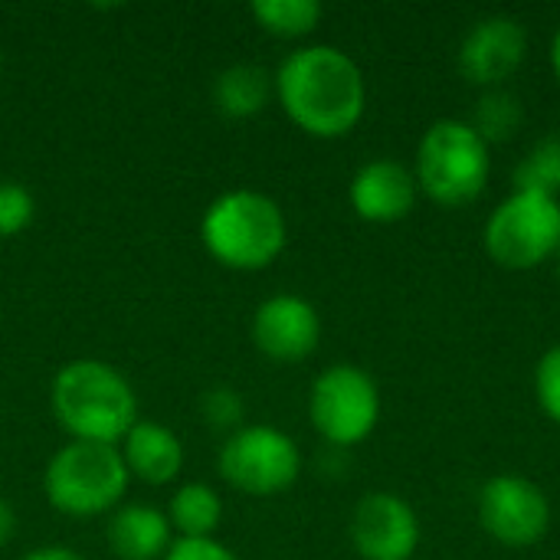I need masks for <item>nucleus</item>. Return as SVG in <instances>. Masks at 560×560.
<instances>
[{"instance_id":"obj_1","label":"nucleus","mask_w":560,"mask_h":560,"mask_svg":"<svg viewBox=\"0 0 560 560\" xmlns=\"http://www.w3.org/2000/svg\"><path fill=\"white\" fill-rule=\"evenodd\" d=\"M272 82L289 121L312 138H345L364 118V72L338 46L315 43L289 52Z\"/></svg>"},{"instance_id":"obj_2","label":"nucleus","mask_w":560,"mask_h":560,"mask_svg":"<svg viewBox=\"0 0 560 560\" xmlns=\"http://www.w3.org/2000/svg\"><path fill=\"white\" fill-rule=\"evenodd\" d=\"M49 407L69 440L118 446L138 423V397L128 377L98 358L66 361L49 387Z\"/></svg>"},{"instance_id":"obj_3","label":"nucleus","mask_w":560,"mask_h":560,"mask_svg":"<svg viewBox=\"0 0 560 560\" xmlns=\"http://www.w3.org/2000/svg\"><path fill=\"white\" fill-rule=\"evenodd\" d=\"M200 243L220 266L259 272L282 256L289 243V223L269 194L240 187L210 200L200 217Z\"/></svg>"},{"instance_id":"obj_4","label":"nucleus","mask_w":560,"mask_h":560,"mask_svg":"<svg viewBox=\"0 0 560 560\" xmlns=\"http://www.w3.org/2000/svg\"><path fill=\"white\" fill-rule=\"evenodd\" d=\"M131 472L118 446L69 440L43 469L46 502L69 518H98L125 505Z\"/></svg>"},{"instance_id":"obj_5","label":"nucleus","mask_w":560,"mask_h":560,"mask_svg":"<svg viewBox=\"0 0 560 560\" xmlns=\"http://www.w3.org/2000/svg\"><path fill=\"white\" fill-rule=\"evenodd\" d=\"M492 174L489 144L472 131L469 121L440 118L433 121L417 148V187L440 207H466L482 197Z\"/></svg>"},{"instance_id":"obj_6","label":"nucleus","mask_w":560,"mask_h":560,"mask_svg":"<svg viewBox=\"0 0 560 560\" xmlns=\"http://www.w3.org/2000/svg\"><path fill=\"white\" fill-rule=\"evenodd\" d=\"M492 262L528 272L560 253V200L538 190H512L489 217L482 233Z\"/></svg>"},{"instance_id":"obj_7","label":"nucleus","mask_w":560,"mask_h":560,"mask_svg":"<svg viewBox=\"0 0 560 560\" xmlns=\"http://www.w3.org/2000/svg\"><path fill=\"white\" fill-rule=\"evenodd\" d=\"M220 476L230 489L269 499L289 492L302 476V453L289 433L269 423H243L220 446Z\"/></svg>"},{"instance_id":"obj_8","label":"nucleus","mask_w":560,"mask_h":560,"mask_svg":"<svg viewBox=\"0 0 560 560\" xmlns=\"http://www.w3.org/2000/svg\"><path fill=\"white\" fill-rule=\"evenodd\" d=\"M308 420L331 446L364 443L381 420V390L358 364L325 368L308 390Z\"/></svg>"},{"instance_id":"obj_9","label":"nucleus","mask_w":560,"mask_h":560,"mask_svg":"<svg viewBox=\"0 0 560 560\" xmlns=\"http://www.w3.org/2000/svg\"><path fill=\"white\" fill-rule=\"evenodd\" d=\"M479 525L505 548H532L551 528L548 495L525 476H492L479 492Z\"/></svg>"},{"instance_id":"obj_10","label":"nucleus","mask_w":560,"mask_h":560,"mask_svg":"<svg viewBox=\"0 0 560 560\" xmlns=\"http://www.w3.org/2000/svg\"><path fill=\"white\" fill-rule=\"evenodd\" d=\"M351 545L364 560H410L420 545V518L397 492H368L351 515Z\"/></svg>"},{"instance_id":"obj_11","label":"nucleus","mask_w":560,"mask_h":560,"mask_svg":"<svg viewBox=\"0 0 560 560\" xmlns=\"http://www.w3.org/2000/svg\"><path fill=\"white\" fill-rule=\"evenodd\" d=\"M249 335L256 351L266 354L269 361L299 364L315 354L322 341V318L308 299L282 292L259 302V308L253 312Z\"/></svg>"},{"instance_id":"obj_12","label":"nucleus","mask_w":560,"mask_h":560,"mask_svg":"<svg viewBox=\"0 0 560 560\" xmlns=\"http://www.w3.org/2000/svg\"><path fill=\"white\" fill-rule=\"evenodd\" d=\"M528 52V33L515 16L479 20L459 46V72L482 89H499L518 72Z\"/></svg>"},{"instance_id":"obj_13","label":"nucleus","mask_w":560,"mask_h":560,"mask_svg":"<svg viewBox=\"0 0 560 560\" xmlns=\"http://www.w3.org/2000/svg\"><path fill=\"white\" fill-rule=\"evenodd\" d=\"M417 177L407 164L394 161V158H377L371 164H364L348 187V200L351 210L368 220V223H400L413 213L417 207Z\"/></svg>"},{"instance_id":"obj_14","label":"nucleus","mask_w":560,"mask_h":560,"mask_svg":"<svg viewBox=\"0 0 560 560\" xmlns=\"http://www.w3.org/2000/svg\"><path fill=\"white\" fill-rule=\"evenodd\" d=\"M118 453H121L131 479H138L144 486L177 482V476L184 472V463H187L180 436L171 427L154 423V420H138L118 443Z\"/></svg>"},{"instance_id":"obj_15","label":"nucleus","mask_w":560,"mask_h":560,"mask_svg":"<svg viewBox=\"0 0 560 560\" xmlns=\"http://www.w3.org/2000/svg\"><path fill=\"white\" fill-rule=\"evenodd\" d=\"M108 548L118 560H164L174 545L171 522L154 505H118L105 528Z\"/></svg>"},{"instance_id":"obj_16","label":"nucleus","mask_w":560,"mask_h":560,"mask_svg":"<svg viewBox=\"0 0 560 560\" xmlns=\"http://www.w3.org/2000/svg\"><path fill=\"white\" fill-rule=\"evenodd\" d=\"M276 95L272 75L256 62H233L213 79V105L226 118H253Z\"/></svg>"},{"instance_id":"obj_17","label":"nucleus","mask_w":560,"mask_h":560,"mask_svg":"<svg viewBox=\"0 0 560 560\" xmlns=\"http://www.w3.org/2000/svg\"><path fill=\"white\" fill-rule=\"evenodd\" d=\"M164 515L177 538H213L223 522V499L207 482H184L174 489Z\"/></svg>"},{"instance_id":"obj_18","label":"nucleus","mask_w":560,"mask_h":560,"mask_svg":"<svg viewBox=\"0 0 560 560\" xmlns=\"http://www.w3.org/2000/svg\"><path fill=\"white\" fill-rule=\"evenodd\" d=\"M249 13L259 30L279 39H302L318 30L325 10L318 0H253Z\"/></svg>"},{"instance_id":"obj_19","label":"nucleus","mask_w":560,"mask_h":560,"mask_svg":"<svg viewBox=\"0 0 560 560\" xmlns=\"http://www.w3.org/2000/svg\"><path fill=\"white\" fill-rule=\"evenodd\" d=\"M522 121H525V108L515 92L486 89V95L476 102L469 125L486 144H499V141H509L522 128Z\"/></svg>"},{"instance_id":"obj_20","label":"nucleus","mask_w":560,"mask_h":560,"mask_svg":"<svg viewBox=\"0 0 560 560\" xmlns=\"http://www.w3.org/2000/svg\"><path fill=\"white\" fill-rule=\"evenodd\" d=\"M515 190H538L560 200V135L541 138L515 171Z\"/></svg>"},{"instance_id":"obj_21","label":"nucleus","mask_w":560,"mask_h":560,"mask_svg":"<svg viewBox=\"0 0 560 560\" xmlns=\"http://www.w3.org/2000/svg\"><path fill=\"white\" fill-rule=\"evenodd\" d=\"M36 217L33 194L16 180H0V240L20 236Z\"/></svg>"},{"instance_id":"obj_22","label":"nucleus","mask_w":560,"mask_h":560,"mask_svg":"<svg viewBox=\"0 0 560 560\" xmlns=\"http://www.w3.org/2000/svg\"><path fill=\"white\" fill-rule=\"evenodd\" d=\"M200 417L213 430L236 433L243 427V397L233 387H210L200 397Z\"/></svg>"},{"instance_id":"obj_23","label":"nucleus","mask_w":560,"mask_h":560,"mask_svg":"<svg viewBox=\"0 0 560 560\" xmlns=\"http://www.w3.org/2000/svg\"><path fill=\"white\" fill-rule=\"evenodd\" d=\"M535 394H538L541 410L560 427V345L558 348H551V351H545V358L538 361V371H535Z\"/></svg>"},{"instance_id":"obj_24","label":"nucleus","mask_w":560,"mask_h":560,"mask_svg":"<svg viewBox=\"0 0 560 560\" xmlns=\"http://www.w3.org/2000/svg\"><path fill=\"white\" fill-rule=\"evenodd\" d=\"M164 560H240L217 538H174Z\"/></svg>"},{"instance_id":"obj_25","label":"nucleus","mask_w":560,"mask_h":560,"mask_svg":"<svg viewBox=\"0 0 560 560\" xmlns=\"http://www.w3.org/2000/svg\"><path fill=\"white\" fill-rule=\"evenodd\" d=\"M20 560H85L79 551L66 548V545H43V548H33L30 555H23Z\"/></svg>"},{"instance_id":"obj_26","label":"nucleus","mask_w":560,"mask_h":560,"mask_svg":"<svg viewBox=\"0 0 560 560\" xmlns=\"http://www.w3.org/2000/svg\"><path fill=\"white\" fill-rule=\"evenodd\" d=\"M16 535V512L13 505L0 495V548H7Z\"/></svg>"},{"instance_id":"obj_27","label":"nucleus","mask_w":560,"mask_h":560,"mask_svg":"<svg viewBox=\"0 0 560 560\" xmlns=\"http://www.w3.org/2000/svg\"><path fill=\"white\" fill-rule=\"evenodd\" d=\"M551 69H555V75L560 79V26L558 33H555V39H551Z\"/></svg>"},{"instance_id":"obj_28","label":"nucleus","mask_w":560,"mask_h":560,"mask_svg":"<svg viewBox=\"0 0 560 560\" xmlns=\"http://www.w3.org/2000/svg\"><path fill=\"white\" fill-rule=\"evenodd\" d=\"M0 69H3V49H0Z\"/></svg>"},{"instance_id":"obj_29","label":"nucleus","mask_w":560,"mask_h":560,"mask_svg":"<svg viewBox=\"0 0 560 560\" xmlns=\"http://www.w3.org/2000/svg\"><path fill=\"white\" fill-rule=\"evenodd\" d=\"M558 262H560V253H558Z\"/></svg>"}]
</instances>
